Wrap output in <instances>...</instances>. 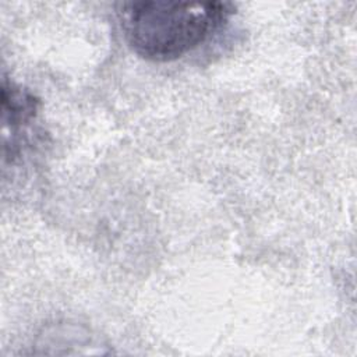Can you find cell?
I'll use <instances>...</instances> for the list:
<instances>
[{
  "label": "cell",
  "instance_id": "obj_1",
  "mask_svg": "<svg viewBox=\"0 0 357 357\" xmlns=\"http://www.w3.org/2000/svg\"><path fill=\"white\" fill-rule=\"evenodd\" d=\"M234 10L227 1L141 0L120 4L117 15L134 53L152 61H170L204 43Z\"/></svg>",
  "mask_w": 357,
  "mask_h": 357
}]
</instances>
